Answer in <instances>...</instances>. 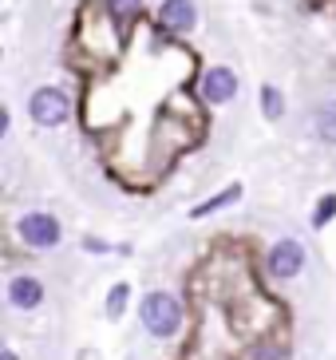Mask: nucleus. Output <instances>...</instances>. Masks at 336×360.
Here are the masks:
<instances>
[{"instance_id": "nucleus-11", "label": "nucleus", "mask_w": 336, "mask_h": 360, "mask_svg": "<svg viewBox=\"0 0 336 360\" xmlns=\"http://www.w3.org/2000/svg\"><path fill=\"white\" fill-rule=\"evenodd\" d=\"M245 360H289V349L281 340H253L245 349Z\"/></svg>"}, {"instance_id": "nucleus-5", "label": "nucleus", "mask_w": 336, "mask_h": 360, "mask_svg": "<svg viewBox=\"0 0 336 360\" xmlns=\"http://www.w3.org/2000/svg\"><path fill=\"white\" fill-rule=\"evenodd\" d=\"M198 96L206 99L210 107L233 103V99H238V72H233V68H226V64L206 68V72H202V79H198Z\"/></svg>"}, {"instance_id": "nucleus-9", "label": "nucleus", "mask_w": 336, "mask_h": 360, "mask_svg": "<svg viewBox=\"0 0 336 360\" xmlns=\"http://www.w3.org/2000/svg\"><path fill=\"white\" fill-rule=\"evenodd\" d=\"M131 297H135V289H131V281H115V285L107 289L103 317H107V321H123V317H127V305H131Z\"/></svg>"}, {"instance_id": "nucleus-17", "label": "nucleus", "mask_w": 336, "mask_h": 360, "mask_svg": "<svg viewBox=\"0 0 336 360\" xmlns=\"http://www.w3.org/2000/svg\"><path fill=\"white\" fill-rule=\"evenodd\" d=\"M79 360H99V352H79Z\"/></svg>"}, {"instance_id": "nucleus-7", "label": "nucleus", "mask_w": 336, "mask_h": 360, "mask_svg": "<svg viewBox=\"0 0 336 360\" xmlns=\"http://www.w3.org/2000/svg\"><path fill=\"white\" fill-rule=\"evenodd\" d=\"M12 309H20V313H32V309L44 305V281L32 274H12L8 277V289H4Z\"/></svg>"}, {"instance_id": "nucleus-15", "label": "nucleus", "mask_w": 336, "mask_h": 360, "mask_svg": "<svg viewBox=\"0 0 336 360\" xmlns=\"http://www.w3.org/2000/svg\"><path fill=\"white\" fill-rule=\"evenodd\" d=\"M84 250L87 254H107V242H99V238H84Z\"/></svg>"}, {"instance_id": "nucleus-13", "label": "nucleus", "mask_w": 336, "mask_h": 360, "mask_svg": "<svg viewBox=\"0 0 336 360\" xmlns=\"http://www.w3.org/2000/svg\"><path fill=\"white\" fill-rule=\"evenodd\" d=\"M313 127H316V135L325 139V143H332V147H336V103H325L321 111H316Z\"/></svg>"}, {"instance_id": "nucleus-4", "label": "nucleus", "mask_w": 336, "mask_h": 360, "mask_svg": "<svg viewBox=\"0 0 336 360\" xmlns=\"http://www.w3.org/2000/svg\"><path fill=\"white\" fill-rule=\"evenodd\" d=\"M265 269L277 277V281H293L301 269H305V245L297 238H277L265 254Z\"/></svg>"}, {"instance_id": "nucleus-8", "label": "nucleus", "mask_w": 336, "mask_h": 360, "mask_svg": "<svg viewBox=\"0 0 336 360\" xmlns=\"http://www.w3.org/2000/svg\"><path fill=\"white\" fill-rule=\"evenodd\" d=\"M242 198V182H230L226 191H218V194H210L206 202H198L194 210H190V218L198 222V218H210V214H218V210H226V206H233V202Z\"/></svg>"}, {"instance_id": "nucleus-1", "label": "nucleus", "mask_w": 336, "mask_h": 360, "mask_svg": "<svg viewBox=\"0 0 336 360\" xmlns=\"http://www.w3.org/2000/svg\"><path fill=\"white\" fill-rule=\"evenodd\" d=\"M182 317H186V313H182V301L174 293H167V289H150V293L138 301V321H143V328L158 340L179 337Z\"/></svg>"}, {"instance_id": "nucleus-10", "label": "nucleus", "mask_w": 336, "mask_h": 360, "mask_svg": "<svg viewBox=\"0 0 336 360\" xmlns=\"http://www.w3.org/2000/svg\"><path fill=\"white\" fill-rule=\"evenodd\" d=\"M103 8L119 28H127V24H135L143 16V0H103Z\"/></svg>"}, {"instance_id": "nucleus-16", "label": "nucleus", "mask_w": 336, "mask_h": 360, "mask_svg": "<svg viewBox=\"0 0 336 360\" xmlns=\"http://www.w3.org/2000/svg\"><path fill=\"white\" fill-rule=\"evenodd\" d=\"M0 360H20V356H16V349H4V352H0Z\"/></svg>"}, {"instance_id": "nucleus-12", "label": "nucleus", "mask_w": 336, "mask_h": 360, "mask_svg": "<svg viewBox=\"0 0 336 360\" xmlns=\"http://www.w3.org/2000/svg\"><path fill=\"white\" fill-rule=\"evenodd\" d=\"M261 115L269 119V123L285 119V96H281V87H273V84L261 87Z\"/></svg>"}, {"instance_id": "nucleus-3", "label": "nucleus", "mask_w": 336, "mask_h": 360, "mask_svg": "<svg viewBox=\"0 0 336 360\" xmlns=\"http://www.w3.org/2000/svg\"><path fill=\"white\" fill-rule=\"evenodd\" d=\"M16 233H20V242L28 250H56L63 238V226L56 214H44V210H32L24 214L20 222H16Z\"/></svg>"}, {"instance_id": "nucleus-2", "label": "nucleus", "mask_w": 336, "mask_h": 360, "mask_svg": "<svg viewBox=\"0 0 336 360\" xmlns=\"http://www.w3.org/2000/svg\"><path fill=\"white\" fill-rule=\"evenodd\" d=\"M28 119L36 123V127H63L67 119H72V99H67V91H60V87H36L28 96Z\"/></svg>"}, {"instance_id": "nucleus-6", "label": "nucleus", "mask_w": 336, "mask_h": 360, "mask_svg": "<svg viewBox=\"0 0 336 360\" xmlns=\"http://www.w3.org/2000/svg\"><path fill=\"white\" fill-rule=\"evenodd\" d=\"M155 24L167 36H186L198 28V8H194V0H162L155 12Z\"/></svg>"}, {"instance_id": "nucleus-14", "label": "nucleus", "mask_w": 336, "mask_h": 360, "mask_svg": "<svg viewBox=\"0 0 336 360\" xmlns=\"http://www.w3.org/2000/svg\"><path fill=\"white\" fill-rule=\"evenodd\" d=\"M332 218H336V194H321L316 206H313V214H309V222H313V230H325Z\"/></svg>"}]
</instances>
